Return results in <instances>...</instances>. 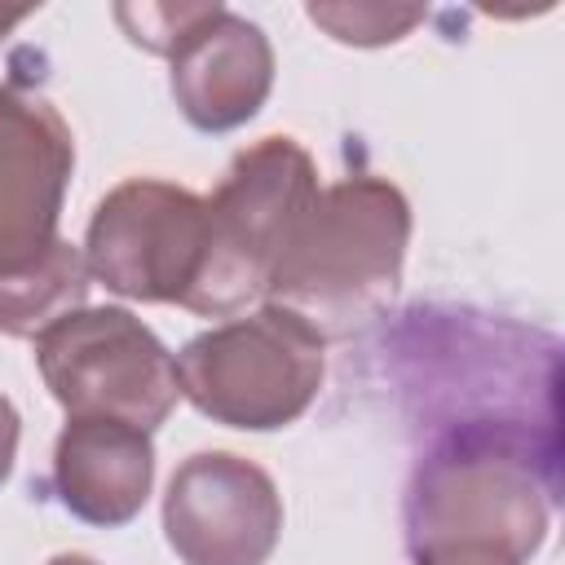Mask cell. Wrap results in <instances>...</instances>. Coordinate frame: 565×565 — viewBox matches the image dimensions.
I'll return each instance as SVG.
<instances>
[{"label":"cell","mask_w":565,"mask_h":565,"mask_svg":"<svg viewBox=\"0 0 565 565\" xmlns=\"http://www.w3.org/2000/svg\"><path fill=\"white\" fill-rule=\"evenodd\" d=\"M556 441L525 424L468 419L441 433L415 463L402 525L406 552L494 547L525 565L552 525Z\"/></svg>","instance_id":"cell-1"},{"label":"cell","mask_w":565,"mask_h":565,"mask_svg":"<svg viewBox=\"0 0 565 565\" xmlns=\"http://www.w3.org/2000/svg\"><path fill=\"white\" fill-rule=\"evenodd\" d=\"M411 243V203L384 177H344L322 185L300 212L265 305L300 318L322 344L375 322L397 287Z\"/></svg>","instance_id":"cell-2"},{"label":"cell","mask_w":565,"mask_h":565,"mask_svg":"<svg viewBox=\"0 0 565 565\" xmlns=\"http://www.w3.org/2000/svg\"><path fill=\"white\" fill-rule=\"evenodd\" d=\"M318 194V168L296 137H260L238 150L207 203V247L190 313L230 318L265 296L269 274Z\"/></svg>","instance_id":"cell-3"},{"label":"cell","mask_w":565,"mask_h":565,"mask_svg":"<svg viewBox=\"0 0 565 565\" xmlns=\"http://www.w3.org/2000/svg\"><path fill=\"white\" fill-rule=\"evenodd\" d=\"M327 375L322 340L278 305L230 318L177 353L181 397L212 424L269 433L296 424Z\"/></svg>","instance_id":"cell-4"},{"label":"cell","mask_w":565,"mask_h":565,"mask_svg":"<svg viewBox=\"0 0 565 565\" xmlns=\"http://www.w3.org/2000/svg\"><path fill=\"white\" fill-rule=\"evenodd\" d=\"M35 366L66 419H119L154 433L177 397V358L119 305L75 309L35 335Z\"/></svg>","instance_id":"cell-5"},{"label":"cell","mask_w":565,"mask_h":565,"mask_svg":"<svg viewBox=\"0 0 565 565\" xmlns=\"http://www.w3.org/2000/svg\"><path fill=\"white\" fill-rule=\"evenodd\" d=\"M207 247V203L172 181H119L88 221L84 265L106 291L141 305H185Z\"/></svg>","instance_id":"cell-6"},{"label":"cell","mask_w":565,"mask_h":565,"mask_svg":"<svg viewBox=\"0 0 565 565\" xmlns=\"http://www.w3.org/2000/svg\"><path fill=\"white\" fill-rule=\"evenodd\" d=\"M75 172V137L31 79L0 84V278L26 274L62 247L57 221Z\"/></svg>","instance_id":"cell-7"},{"label":"cell","mask_w":565,"mask_h":565,"mask_svg":"<svg viewBox=\"0 0 565 565\" xmlns=\"http://www.w3.org/2000/svg\"><path fill=\"white\" fill-rule=\"evenodd\" d=\"M163 534L181 565H265L282 534V494L260 463L199 450L168 481Z\"/></svg>","instance_id":"cell-8"},{"label":"cell","mask_w":565,"mask_h":565,"mask_svg":"<svg viewBox=\"0 0 565 565\" xmlns=\"http://www.w3.org/2000/svg\"><path fill=\"white\" fill-rule=\"evenodd\" d=\"M172 97L199 132H230L256 119L274 88L269 35L243 13L216 4L168 57Z\"/></svg>","instance_id":"cell-9"},{"label":"cell","mask_w":565,"mask_h":565,"mask_svg":"<svg viewBox=\"0 0 565 565\" xmlns=\"http://www.w3.org/2000/svg\"><path fill=\"white\" fill-rule=\"evenodd\" d=\"M150 486H154L150 433L119 419H66L53 446V490L75 521L119 530L146 508Z\"/></svg>","instance_id":"cell-10"},{"label":"cell","mask_w":565,"mask_h":565,"mask_svg":"<svg viewBox=\"0 0 565 565\" xmlns=\"http://www.w3.org/2000/svg\"><path fill=\"white\" fill-rule=\"evenodd\" d=\"M84 300H88L84 247L62 238V247L49 260H40L35 269L0 278V335L35 340L66 313L84 309Z\"/></svg>","instance_id":"cell-11"},{"label":"cell","mask_w":565,"mask_h":565,"mask_svg":"<svg viewBox=\"0 0 565 565\" xmlns=\"http://www.w3.org/2000/svg\"><path fill=\"white\" fill-rule=\"evenodd\" d=\"M305 13H309V22H318L331 40L358 44V49L393 44V40H402L411 26L424 22V9H419V4H309Z\"/></svg>","instance_id":"cell-12"},{"label":"cell","mask_w":565,"mask_h":565,"mask_svg":"<svg viewBox=\"0 0 565 565\" xmlns=\"http://www.w3.org/2000/svg\"><path fill=\"white\" fill-rule=\"evenodd\" d=\"M216 9L212 4H115V22L124 26V35L159 57H172L177 44Z\"/></svg>","instance_id":"cell-13"},{"label":"cell","mask_w":565,"mask_h":565,"mask_svg":"<svg viewBox=\"0 0 565 565\" xmlns=\"http://www.w3.org/2000/svg\"><path fill=\"white\" fill-rule=\"evenodd\" d=\"M411 561L415 565H516L512 556H503L494 547H437V552H419Z\"/></svg>","instance_id":"cell-14"},{"label":"cell","mask_w":565,"mask_h":565,"mask_svg":"<svg viewBox=\"0 0 565 565\" xmlns=\"http://www.w3.org/2000/svg\"><path fill=\"white\" fill-rule=\"evenodd\" d=\"M18 437H22V419L13 411V402L0 393V486L9 481L13 472V459H18Z\"/></svg>","instance_id":"cell-15"},{"label":"cell","mask_w":565,"mask_h":565,"mask_svg":"<svg viewBox=\"0 0 565 565\" xmlns=\"http://www.w3.org/2000/svg\"><path fill=\"white\" fill-rule=\"evenodd\" d=\"M31 13H35V9H0V40H4V35H9L18 22H26Z\"/></svg>","instance_id":"cell-16"},{"label":"cell","mask_w":565,"mask_h":565,"mask_svg":"<svg viewBox=\"0 0 565 565\" xmlns=\"http://www.w3.org/2000/svg\"><path fill=\"white\" fill-rule=\"evenodd\" d=\"M49 565H97L93 556H84V552H62V556H53Z\"/></svg>","instance_id":"cell-17"}]
</instances>
